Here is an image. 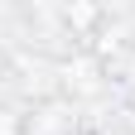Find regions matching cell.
Instances as JSON below:
<instances>
[{
	"instance_id": "6da1fadb",
	"label": "cell",
	"mask_w": 135,
	"mask_h": 135,
	"mask_svg": "<svg viewBox=\"0 0 135 135\" xmlns=\"http://www.w3.org/2000/svg\"><path fill=\"white\" fill-rule=\"evenodd\" d=\"M58 20H63V29L87 34V29H101V24H106V10L92 5V0H73V5H63V10H58Z\"/></svg>"
},
{
	"instance_id": "7a4b0ae2",
	"label": "cell",
	"mask_w": 135,
	"mask_h": 135,
	"mask_svg": "<svg viewBox=\"0 0 135 135\" xmlns=\"http://www.w3.org/2000/svg\"><path fill=\"white\" fill-rule=\"evenodd\" d=\"M0 135H29V121L15 106H0Z\"/></svg>"
}]
</instances>
